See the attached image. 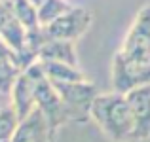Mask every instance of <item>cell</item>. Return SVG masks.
<instances>
[{
	"label": "cell",
	"instance_id": "9a60e30c",
	"mask_svg": "<svg viewBox=\"0 0 150 142\" xmlns=\"http://www.w3.org/2000/svg\"><path fill=\"white\" fill-rule=\"evenodd\" d=\"M19 125V117L15 114L13 106L8 104H0V142H11L15 135V129Z\"/></svg>",
	"mask_w": 150,
	"mask_h": 142
},
{
	"label": "cell",
	"instance_id": "8992f818",
	"mask_svg": "<svg viewBox=\"0 0 150 142\" xmlns=\"http://www.w3.org/2000/svg\"><path fill=\"white\" fill-rule=\"evenodd\" d=\"M127 104L131 108L135 121V142L150 138V84L135 87L125 93Z\"/></svg>",
	"mask_w": 150,
	"mask_h": 142
},
{
	"label": "cell",
	"instance_id": "8fae6325",
	"mask_svg": "<svg viewBox=\"0 0 150 142\" xmlns=\"http://www.w3.org/2000/svg\"><path fill=\"white\" fill-rule=\"evenodd\" d=\"M44 76L50 82H86L88 76L80 70V66H69L63 63L51 61H38Z\"/></svg>",
	"mask_w": 150,
	"mask_h": 142
},
{
	"label": "cell",
	"instance_id": "3957f363",
	"mask_svg": "<svg viewBox=\"0 0 150 142\" xmlns=\"http://www.w3.org/2000/svg\"><path fill=\"white\" fill-rule=\"evenodd\" d=\"M65 106L67 121L88 123L91 121V104L99 95L95 84L86 82H51Z\"/></svg>",
	"mask_w": 150,
	"mask_h": 142
},
{
	"label": "cell",
	"instance_id": "ba28073f",
	"mask_svg": "<svg viewBox=\"0 0 150 142\" xmlns=\"http://www.w3.org/2000/svg\"><path fill=\"white\" fill-rule=\"evenodd\" d=\"M0 40L15 53H21L29 42V32L17 21L11 2H0Z\"/></svg>",
	"mask_w": 150,
	"mask_h": 142
},
{
	"label": "cell",
	"instance_id": "5bb4252c",
	"mask_svg": "<svg viewBox=\"0 0 150 142\" xmlns=\"http://www.w3.org/2000/svg\"><path fill=\"white\" fill-rule=\"evenodd\" d=\"M23 74L19 59H6L0 61V95H10L13 84Z\"/></svg>",
	"mask_w": 150,
	"mask_h": 142
},
{
	"label": "cell",
	"instance_id": "e0dca14e",
	"mask_svg": "<svg viewBox=\"0 0 150 142\" xmlns=\"http://www.w3.org/2000/svg\"><path fill=\"white\" fill-rule=\"evenodd\" d=\"M0 2H10V0H0Z\"/></svg>",
	"mask_w": 150,
	"mask_h": 142
},
{
	"label": "cell",
	"instance_id": "52a82bcc",
	"mask_svg": "<svg viewBox=\"0 0 150 142\" xmlns=\"http://www.w3.org/2000/svg\"><path fill=\"white\" fill-rule=\"evenodd\" d=\"M55 133L44 112L34 108L27 117L19 121L11 142H53Z\"/></svg>",
	"mask_w": 150,
	"mask_h": 142
},
{
	"label": "cell",
	"instance_id": "30bf717a",
	"mask_svg": "<svg viewBox=\"0 0 150 142\" xmlns=\"http://www.w3.org/2000/svg\"><path fill=\"white\" fill-rule=\"evenodd\" d=\"M38 61H51V63H63L69 66H78V53L74 42H63V40H48L40 46Z\"/></svg>",
	"mask_w": 150,
	"mask_h": 142
},
{
	"label": "cell",
	"instance_id": "277c9868",
	"mask_svg": "<svg viewBox=\"0 0 150 142\" xmlns=\"http://www.w3.org/2000/svg\"><path fill=\"white\" fill-rule=\"evenodd\" d=\"M25 72L30 74L33 80H34L36 108L44 112V116L48 117L51 129H53V133H57V129L61 127V125L69 123V121H67V114H65V106H63V101H61V97H59L57 89H55V85L44 76L38 61L34 63V65H30Z\"/></svg>",
	"mask_w": 150,
	"mask_h": 142
},
{
	"label": "cell",
	"instance_id": "7c38bea8",
	"mask_svg": "<svg viewBox=\"0 0 150 142\" xmlns=\"http://www.w3.org/2000/svg\"><path fill=\"white\" fill-rule=\"evenodd\" d=\"M13 13L17 17V21L23 25V29L29 34H38L42 30L40 21H38V10L34 8V4L30 0H10Z\"/></svg>",
	"mask_w": 150,
	"mask_h": 142
},
{
	"label": "cell",
	"instance_id": "5b68a950",
	"mask_svg": "<svg viewBox=\"0 0 150 142\" xmlns=\"http://www.w3.org/2000/svg\"><path fill=\"white\" fill-rule=\"evenodd\" d=\"M93 23V13L88 8H70L67 13H63L59 19L50 23L48 27L42 29V34L48 40H63V42H74L76 44L78 38H82L88 29Z\"/></svg>",
	"mask_w": 150,
	"mask_h": 142
},
{
	"label": "cell",
	"instance_id": "6da1fadb",
	"mask_svg": "<svg viewBox=\"0 0 150 142\" xmlns=\"http://www.w3.org/2000/svg\"><path fill=\"white\" fill-rule=\"evenodd\" d=\"M112 91H127L150 84V2L135 15L110 68Z\"/></svg>",
	"mask_w": 150,
	"mask_h": 142
},
{
	"label": "cell",
	"instance_id": "4fadbf2b",
	"mask_svg": "<svg viewBox=\"0 0 150 142\" xmlns=\"http://www.w3.org/2000/svg\"><path fill=\"white\" fill-rule=\"evenodd\" d=\"M34 4V8L38 10V21L40 27H48L50 23H53L55 19H59L63 13L70 10V4L67 0H30Z\"/></svg>",
	"mask_w": 150,
	"mask_h": 142
},
{
	"label": "cell",
	"instance_id": "7a4b0ae2",
	"mask_svg": "<svg viewBox=\"0 0 150 142\" xmlns=\"http://www.w3.org/2000/svg\"><path fill=\"white\" fill-rule=\"evenodd\" d=\"M91 121L112 142H135V121L125 95L99 93L91 104Z\"/></svg>",
	"mask_w": 150,
	"mask_h": 142
},
{
	"label": "cell",
	"instance_id": "9c48e42d",
	"mask_svg": "<svg viewBox=\"0 0 150 142\" xmlns=\"http://www.w3.org/2000/svg\"><path fill=\"white\" fill-rule=\"evenodd\" d=\"M10 104L13 106L19 121L27 117L34 108H36V97H34V80L30 74L23 72L13 84L10 93Z\"/></svg>",
	"mask_w": 150,
	"mask_h": 142
},
{
	"label": "cell",
	"instance_id": "2e32d148",
	"mask_svg": "<svg viewBox=\"0 0 150 142\" xmlns=\"http://www.w3.org/2000/svg\"><path fill=\"white\" fill-rule=\"evenodd\" d=\"M6 59H19V57L11 47H8L2 40H0V61H6Z\"/></svg>",
	"mask_w": 150,
	"mask_h": 142
}]
</instances>
